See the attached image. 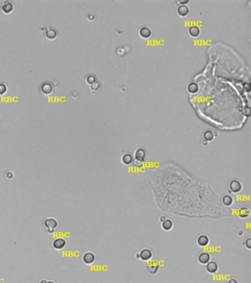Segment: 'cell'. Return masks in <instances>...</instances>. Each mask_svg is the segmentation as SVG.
<instances>
[{"mask_svg":"<svg viewBox=\"0 0 251 283\" xmlns=\"http://www.w3.org/2000/svg\"><path fill=\"white\" fill-rule=\"evenodd\" d=\"M242 184H241L240 181L237 179H233L230 181L229 183V190L230 193L237 194L242 190Z\"/></svg>","mask_w":251,"mask_h":283,"instance_id":"cell-1","label":"cell"},{"mask_svg":"<svg viewBox=\"0 0 251 283\" xmlns=\"http://www.w3.org/2000/svg\"><path fill=\"white\" fill-rule=\"evenodd\" d=\"M44 226H45L46 230L50 233H53L55 231L57 227V221L55 218L49 217L46 218L44 221Z\"/></svg>","mask_w":251,"mask_h":283,"instance_id":"cell-2","label":"cell"},{"mask_svg":"<svg viewBox=\"0 0 251 283\" xmlns=\"http://www.w3.org/2000/svg\"><path fill=\"white\" fill-rule=\"evenodd\" d=\"M139 254V257L140 260H142V261H148V260H150L153 256V254H152V251L150 250V249H147V248H144L141 250Z\"/></svg>","mask_w":251,"mask_h":283,"instance_id":"cell-3","label":"cell"},{"mask_svg":"<svg viewBox=\"0 0 251 283\" xmlns=\"http://www.w3.org/2000/svg\"><path fill=\"white\" fill-rule=\"evenodd\" d=\"M160 269V264L156 260H152L147 265V269L150 274H155Z\"/></svg>","mask_w":251,"mask_h":283,"instance_id":"cell-4","label":"cell"},{"mask_svg":"<svg viewBox=\"0 0 251 283\" xmlns=\"http://www.w3.org/2000/svg\"><path fill=\"white\" fill-rule=\"evenodd\" d=\"M237 215L241 219H247L250 215V209L248 206H243L237 211Z\"/></svg>","mask_w":251,"mask_h":283,"instance_id":"cell-5","label":"cell"},{"mask_svg":"<svg viewBox=\"0 0 251 283\" xmlns=\"http://www.w3.org/2000/svg\"><path fill=\"white\" fill-rule=\"evenodd\" d=\"M96 257L92 251H87L83 256V261L86 265H92L95 261Z\"/></svg>","mask_w":251,"mask_h":283,"instance_id":"cell-6","label":"cell"},{"mask_svg":"<svg viewBox=\"0 0 251 283\" xmlns=\"http://www.w3.org/2000/svg\"><path fill=\"white\" fill-rule=\"evenodd\" d=\"M210 243V239L207 234H200L197 238V244L200 247H206Z\"/></svg>","mask_w":251,"mask_h":283,"instance_id":"cell-7","label":"cell"},{"mask_svg":"<svg viewBox=\"0 0 251 283\" xmlns=\"http://www.w3.org/2000/svg\"><path fill=\"white\" fill-rule=\"evenodd\" d=\"M198 261L201 265H206L208 262L211 261V255H210L209 253L205 252V251L201 252L198 255Z\"/></svg>","mask_w":251,"mask_h":283,"instance_id":"cell-8","label":"cell"},{"mask_svg":"<svg viewBox=\"0 0 251 283\" xmlns=\"http://www.w3.org/2000/svg\"><path fill=\"white\" fill-rule=\"evenodd\" d=\"M146 157V151L143 148H139L135 152V162L142 164Z\"/></svg>","mask_w":251,"mask_h":283,"instance_id":"cell-9","label":"cell"},{"mask_svg":"<svg viewBox=\"0 0 251 283\" xmlns=\"http://www.w3.org/2000/svg\"><path fill=\"white\" fill-rule=\"evenodd\" d=\"M2 12L5 14H10L14 9V4L10 1H5L1 6Z\"/></svg>","mask_w":251,"mask_h":283,"instance_id":"cell-10","label":"cell"},{"mask_svg":"<svg viewBox=\"0 0 251 283\" xmlns=\"http://www.w3.org/2000/svg\"><path fill=\"white\" fill-rule=\"evenodd\" d=\"M41 92L45 95H49L53 92V86L49 82H45L41 86Z\"/></svg>","mask_w":251,"mask_h":283,"instance_id":"cell-11","label":"cell"},{"mask_svg":"<svg viewBox=\"0 0 251 283\" xmlns=\"http://www.w3.org/2000/svg\"><path fill=\"white\" fill-rule=\"evenodd\" d=\"M206 269L209 273H215L219 269V265L217 262L210 261L206 265Z\"/></svg>","mask_w":251,"mask_h":283,"instance_id":"cell-12","label":"cell"},{"mask_svg":"<svg viewBox=\"0 0 251 283\" xmlns=\"http://www.w3.org/2000/svg\"><path fill=\"white\" fill-rule=\"evenodd\" d=\"M66 244V241H65L64 239H63V238H57V239H55V241H53V247L55 248V249H58V250L64 249Z\"/></svg>","mask_w":251,"mask_h":283,"instance_id":"cell-13","label":"cell"},{"mask_svg":"<svg viewBox=\"0 0 251 283\" xmlns=\"http://www.w3.org/2000/svg\"><path fill=\"white\" fill-rule=\"evenodd\" d=\"M45 36L46 38L49 39V40H54V39H55L57 36V33L56 30L53 28V27H49V29L46 30L45 33Z\"/></svg>","mask_w":251,"mask_h":283,"instance_id":"cell-14","label":"cell"},{"mask_svg":"<svg viewBox=\"0 0 251 283\" xmlns=\"http://www.w3.org/2000/svg\"><path fill=\"white\" fill-rule=\"evenodd\" d=\"M222 202L226 206H230L233 205L234 199L230 195H225L222 198Z\"/></svg>","mask_w":251,"mask_h":283,"instance_id":"cell-15","label":"cell"},{"mask_svg":"<svg viewBox=\"0 0 251 283\" xmlns=\"http://www.w3.org/2000/svg\"><path fill=\"white\" fill-rule=\"evenodd\" d=\"M161 227L164 231H171L173 228V222L171 219L167 218L163 223H161Z\"/></svg>","mask_w":251,"mask_h":283,"instance_id":"cell-16","label":"cell"},{"mask_svg":"<svg viewBox=\"0 0 251 283\" xmlns=\"http://www.w3.org/2000/svg\"><path fill=\"white\" fill-rule=\"evenodd\" d=\"M133 156H132L131 153H125L122 156V161L124 165H130L131 164L133 163Z\"/></svg>","mask_w":251,"mask_h":283,"instance_id":"cell-17","label":"cell"},{"mask_svg":"<svg viewBox=\"0 0 251 283\" xmlns=\"http://www.w3.org/2000/svg\"><path fill=\"white\" fill-rule=\"evenodd\" d=\"M189 9L186 5H180L178 8V14L180 15V16H186L189 14Z\"/></svg>","mask_w":251,"mask_h":283,"instance_id":"cell-18","label":"cell"},{"mask_svg":"<svg viewBox=\"0 0 251 283\" xmlns=\"http://www.w3.org/2000/svg\"><path fill=\"white\" fill-rule=\"evenodd\" d=\"M139 34H140V35L142 37V38H149V37L151 35V30H150V29L148 28V27H144L140 30V31H139Z\"/></svg>","mask_w":251,"mask_h":283,"instance_id":"cell-19","label":"cell"},{"mask_svg":"<svg viewBox=\"0 0 251 283\" xmlns=\"http://www.w3.org/2000/svg\"><path fill=\"white\" fill-rule=\"evenodd\" d=\"M200 28L197 27V26H193V27H191L190 29H189V34H190L191 36H198L199 34H200Z\"/></svg>","mask_w":251,"mask_h":283,"instance_id":"cell-20","label":"cell"},{"mask_svg":"<svg viewBox=\"0 0 251 283\" xmlns=\"http://www.w3.org/2000/svg\"><path fill=\"white\" fill-rule=\"evenodd\" d=\"M203 137L206 141H211L214 138V134L211 131H206L203 134Z\"/></svg>","mask_w":251,"mask_h":283,"instance_id":"cell-21","label":"cell"},{"mask_svg":"<svg viewBox=\"0 0 251 283\" xmlns=\"http://www.w3.org/2000/svg\"><path fill=\"white\" fill-rule=\"evenodd\" d=\"M188 89H189V91L190 92L194 93V92H196L197 91H198V85L196 84V83H190V84L189 85V86H188Z\"/></svg>","mask_w":251,"mask_h":283,"instance_id":"cell-22","label":"cell"},{"mask_svg":"<svg viewBox=\"0 0 251 283\" xmlns=\"http://www.w3.org/2000/svg\"><path fill=\"white\" fill-rule=\"evenodd\" d=\"M7 90V86L5 84V83H0V95H3L6 93Z\"/></svg>","mask_w":251,"mask_h":283,"instance_id":"cell-23","label":"cell"},{"mask_svg":"<svg viewBox=\"0 0 251 283\" xmlns=\"http://www.w3.org/2000/svg\"><path fill=\"white\" fill-rule=\"evenodd\" d=\"M243 245L246 247L248 250H250L251 249V238L250 237L247 238V239L245 241V243H243Z\"/></svg>","mask_w":251,"mask_h":283,"instance_id":"cell-24","label":"cell"},{"mask_svg":"<svg viewBox=\"0 0 251 283\" xmlns=\"http://www.w3.org/2000/svg\"><path fill=\"white\" fill-rule=\"evenodd\" d=\"M86 81H87V82H88V83H91V84L92 83V84H93L94 83H95L96 78H95V77H94V76H88V77L87 78Z\"/></svg>","mask_w":251,"mask_h":283,"instance_id":"cell-25","label":"cell"},{"mask_svg":"<svg viewBox=\"0 0 251 283\" xmlns=\"http://www.w3.org/2000/svg\"><path fill=\"white\" fill-rule=\"evenodd\" d=\"M244 234H245V232L243 229H239L237 231V236H239V237H242Z\"/></svg>","mask_w":251,"mask_h":283,"instance_id":"cell-26","label":"cell"},{"mask_svg":"<svg viewBox=\"0 0 251 283\" xmlns=\"http://www.w3.org/2000/svg\"><path fill=\"white\" fill-rule=\"evenodd\" d=\"M98 88H99V84L97 83H94L92 85V89H98Z\"/></svg>","mask_w":251,"mask_h":283,"instance_id":"cell-27","label":"cell"},{"mask_svg":"<svg viewBox=\"0 0 251 283\" xmlns=\"http://www.w3.org/2000/svg\"><path fill=\"white\" fill-rule=\"evenodd\" d=\"M166 219H167V217H166V216H165V215H161V216H160V217H159V221L161 223H163V221H164Z\"/></svg>","mask_w":251,"mask_h":283,"instance_id":"cell-28","label":"cell"},{"mask_svg":"<svg viewBox=\"0 0 251 283\" xmlns=\"http://www.w3.org/2000/svg\"><path fill=\"white\" fill-rule=\"evenodd\" d=\"M227 283H239V282H238L236 279H230V280L228 281V282Z\"/></svg>","mask_w":251,"mask_h":283,"instance_id":"cell-29","label":"cell"},{"mask_svg":"<svg viewBox=\"0 0 251 283\" xmlns=\"http://www.w3.org/2000/svg\"><path fill=\"white\" fill-rule=\"evenodd\" d=\"M46 282H47V281L45 280H44L41 281V283H46Z\"/></svg>","mask_w":251,"mask_h":283,"instance_id":"cell-30","label":"cell"},{"mask_svg":"<svg viewBox=\"0 0 251 283\" xmlns=\"http://www.w3.org/2000/svg\"><path fill=\"white\" fill-rule=\"evenodd\" d=\"M46 283H55V282H53V281H48V282Z\"/></svg>","mask_w":251,"mask_h":283,"instance_id":"cell-31","label":"cell"}]
</instances>
